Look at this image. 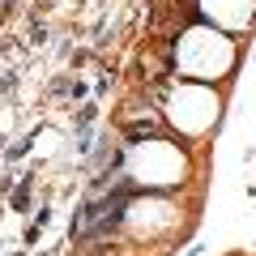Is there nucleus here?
<instances>
[{"label": "nucleus", "instance_id": "nucleus-3", "mask_svg": "<svg viewBox=\"0 0 256 256\" xmlns=\"http://www.w3.org/2000/svg\"><path fill=\"white\" fill-rule=\"evenodd\" d=\"M205 22L214 26H226V30H239L256 18V0H196Z\"/></svg>", "mask_w": 256, "mask_h": 256}, {"label": "nucleus", "instance_id": "nucleus-2", "mask_svg": "<svg viewBox=\"0 0 256 256\" xmlns=\"http://www.w3.org/2000/svg\"><path fill=\"white\" fill-rule=\"evenodd\" d=\"M180 154H175V146H166V141H150V146H137L132 150V175L128 180L132 184H150V188H171V184H180Z\"/></svg>", "mask_w": 256, "mask_h": 256}, {"label": "nucleus", "instance_id": "nucleus-1", "mask_svg": "<svg viewBox=\"0 0 256 256\" xmlns=\"http://www.w3.org/2000/svg\"><path fill=\"white\" fill-rule=\"evenodd\" d=\"M175 64L192 82H214L235 64V47L214 26H188L180 34V43H175Z\"/></svg>", "mask_w": 256, "mask_h": 256}]
</instances>
